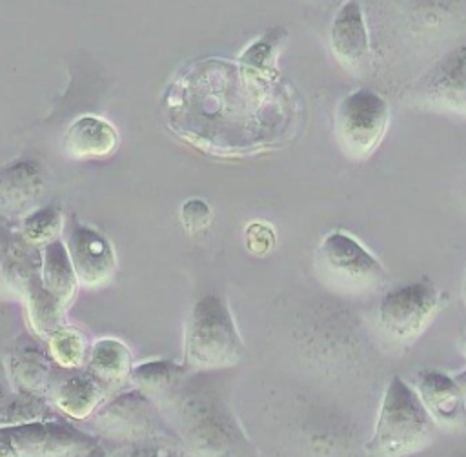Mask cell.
Masks as SVG:
<instances>
[{"label":"cell","instance_id":"cell-1","mask_svg":"<svg viewBox=\"0 0 466 457\" xmlns=\"http://www.w3.org/2000/svg\"><path fill=\"white\" fill-rule=\"evenodd\" d=\"M435 430L415 388L393 377L384 388L366 450L371 457H410L431 444Z\"/></svg>","mask_w":466,"mask_h":457},{"label":"cell","instance_id":"cell-2","mask_svg":"<svg viewBox=\"0 0 466 457\" xmlns=\"http://www.w3.org/2000/svg\"><path fill=\"white\" fill-rule=\"evenodd\" d=\"M244 342L228 302L217 295H204L189 311L184 328V366L195 371L231 368L240 362Z\"/></svg>","mask_w":466,"mask_h":457},{"label":"cell","instance_id":"cell-3","mask_svg":"<svg viewBox=\"0 0 466 457\" xmlns=\"http://www.w3.org/2000/svg\"><path fill=\"white\" fill-rule=\"evenodd\" d=\"M390 124L388 102L371 89L346 95L333 117L335 138L346 158L362 162L380 146Z\"/></svg>","mask_w":466,"mask_h":457},{"label":"cell","instance_id":"cell-4","mask_svg":"<svg viewBox=\"0 0 466 457\" xmlns=\"http://www.w3.org/2000/svg\"><path fill=\"white\" fill-rule=\"evenodd\" d=\"M442 306L439 288L428 279L397 286L382 295L377 308L380 331L395 344H411L433 322Z\"/></svg>","mask_w":466,"mask_h":457},{"label":"cell","instance_id":"cell-5","mask_svg":"<svg viewBox=\"0 0 466 457\" xmlns=\"http://www.w3.org/2000/svg\"><path fill=\"white\" fill-rule=\"evenodd\" d=\"M320 264L337 286L348 291H368L384 280L382 264L350 233H328L319 246Z\"/></svg>","mask_w":466,"mask_h":457},{"label":"cell","instance_id":"cell-6","mask_svg":"<svg viewBox=\"0 0 466 457\" xmlns=\"http://www.w3.org/2000/svg\"><path fill=\"white\" fill-rule=\"evenodd\" d=\"M89 444L86 433L62 422L0 426V457H69Z\"/></svg>","mask_w":466,"mask_h":457},{"label":"cell","instance_id":"cell-7","mask_svg":"<svg viewBox=\"0 0 466 457\" xmlns=\"http://www.w3.org/2000/svg\"><path fill=\"white\" fill-rule=\"evenodd\" d=\"M417 98L428 109L466 117V44L446 53L420 78Z\"/></svg>","mask_w":466,"mask_h":457},{"label":"cell","instance_id":"cell-8","mask_svg":"<svg viewBox=\"0 0 466 457\" xmlns=\"http://www.w3.org/2000/svg\"><path fill=\"white\" fill-rule=\"evenodd\" d=\"M155 402L138 390L122 393L96 415V426L102 433L137 441L155 435L160 430V419Z\"/></svg>","mask_w":466,"mask_h":457},{"label":"cell","instance_id":"cell-9","mask_svg":"<svg viewBox=\"0 0 466 457\" xmlns=\"http://www.w3.org/2000/svg\"><path fill=\"white\" fill-rule=\"evenodd\" d=\"M76 279L87 286L111 280L116 260L109 240L96 229L75 222L66 242Z\"/></svg>","mask_w":466,"mask_h":457},{"label":"cell","instance_id":"cell-10","mask_svg":"<svg viewBox=\"0 0 466 457\" xmlns=\"http://www.w3.org/2000/svg\"><path fill=\"white\" fill-rule=\"evenodd\" d=\"M415 391L437 426L446 430L466 428V395L453 375L424 370L417 377Z\"/></svg>","mask_w":466,"mask_h":457},{"label":"cell","instance_id":"cell-11","mask_svg":"<svg viewBox=\"0 0 466 457\" xmlns=\"http://www.w3.org/2000/svg\"><path fill=\"white\" fill-rule=\"evenodd\" d=\"M329 46L337 62L348 71H357L368 60L370 36L360 4L340 5L329 27Z\"/></svg>","mask_w":466,"mask_h":457},{"label":"cell","instance_id":"cell-12","mask_svg":"<svg viewBox=\"0 0 466 457\" xmlns=\"http://www.w3.org/2000/svg\"><path fill=\"white\" fill-rule=\"evenodd\" d=\"M46 175L38 160H15L0 169V209L15 213L31 206L44 191Z\"/></svg>","mask_w":466,"mask_h":457},{"label":"cell","instance_id":"cell-13","mask_svg":"<svg viewBox=\"0 0 466 457\" xmlns=\"http://www.w3.org/2000/svg\"><path fill=\"white\" fill-rule=\"evenodd\" d=\"M118 146L116 129L104 118L84 115L75 118L66 129L64 149L80 160L104 158Z\"/></svg>","mask_w":466,"mask_h":457},{"label":"cell","instance_id":"cell-14","mask_svg":"<svg viewBox=\"0 0 466 457\" xmlns=\"http://www.w3.org/2000/svg\"><path fill=\"white\" fill-rule=\"evenodd\" d=\"M76 273L73 269L67 248L62 240H53L46 244L42 251V260L38 266V284L40 288L53 297L64 310L76 291Z\"/></svg>","mask_w":466,"mask_h":457},{"label":"cell","instance_id":"cell-15","mask_svg":"<svg viewBox=\"0 0 466 457\" xmlns=\"http://www.w3.org/2000/svg\"><path fill=\"white\" fill-rule=\"evenodd\" d=\"M187 368L171 361H147L133 366L131 381L135 388L153 402L171 404L186 379Z\"/></svg>","mask_w":466,"mask_h":457},{"label":"cell","instance_id":"cell-16","mask_svg":"<svg viewBox=\"0 0 466 457\" xmlns=\"http://www.w3.org/2000/svg\"><path fill=\"white\" fill-rule=\"evenodd\" d=\"M87 368L91 377L100 384H122L131 377V351L118 339H98L91 346Z\"/></svg>","mask_w":466,"mask_h":457},{"label":"cell","instance_id":"cell-17","mask_svg":"<svg viewBox=\"0 0 466 457\" xmlns=\"http://www.w3.org/2000/svg\"><path fill=\"white\" fill-rule=\"evenodd\" d=\"M104 399L102 384L91 375H73L55 390L56 408L75 421L87 419L96 411Z\"/></svg>","mask_w":466,"mask_h":457},{"label":"cell","instance_id":"cell-18","mask_svg":"<svg viewBox=\"0 0 466 457\" xmlns=\"http://www.w3.org/2000/svg\"><path fill=\"white\" fill-rule=\"evenodd\" d=\"M47 351L51 361L60 368H80L86 359L84 335L76 328L62 326L47 337Z\"/></svg>","mask_w":466,"mask_h":457},{"label":"cell","instance_id":"cell-19","mask_svg":"<svg viewBox=\"0 0 466 457\" xmlns=\"http://www.w3.org/2000/svg\"><path fill=\"white\" fill-rule=\"evenodd\" d=\"M22 235L31 244H49L62 229V211L56 206H40L31 209L20 224Z\"/></svg>","mask_w":466,"mask_h":457},{"label":"cell","instance_id":"cell-20","mask_svg":"<svg viewBox=\"0 0 466 457\" xmlns=\"http://www.w3.org/2000/svg\"><path fill=\"white\" fill-rule=\"evenodd\" d=\"M180 222L184 226V229L191 235L202 233L206 231L211 222H213V209L211 206L202 200V198H187L182 206H180Z\"/></svg>","mask_w":466,"mask_h":457},{"label":"cell","instance_id":"cell-21","mask_svg":"<svg viewBox=\"0 0 466 457\" xmlns=\"http://www.w3.org/2000/svg\"><path fill=\"white\" fill-rule=\"evenodd\" d=\"M13 370L16 371V379L24 386H31V388H36L38 384H42L46 381V373H47L44 361L35 353L20 355L16 359V362L13 364Z\"/></svg>","mask_w":466,"mask_h":457},{"label":"cell","instance_id":"cell-22","mask_svg":"<svg viewBox=\"0 0 466 457\" xmlns=\"http://www.w3.org/2000/svg\"><path fill=\"white\" fill-rule=\"evenodd\" d=\"M273 35H266L260 40L253 42L240 56L244 64H249L257 69H266L273 58Z\"/></svg>","mask_w":466,"mask_h":457},{"label":"cell","instance_id":"cell-23","mask_svg":"<svg viewBox=\"0 0 466 457\" xmlns=\"http://www.w3.org/2000/svg\"><path fill=\"white\" fill-rule=\"evenodd\" d=\"M273 240H275L273 229L264 222H251L246 228V246L251 253L262 255L269 251L273 246Z\"/></svg>","mask_w":466,"mask_h":457},{"label":"cell","instance_id":"cell-24","mask_svg":"<svg viewBox=\"0 0 466 457\" xmlns=\"http://www.w3.org/2000/svg\"><path fill=\"white\" fill-rule=\"evenodd\" d=\"M462 351H464V355H466V335L462 337ZM453 379L457 381V384L461 386V390H462L464 395H466V366H464L461 371H457V373L453 375Z\"/></svg>","mask_w":466,"mask_h":457},{"label":"cell","instance_id":"cell-25","mask_svg":"<svg viewBox=\"0 0 466 457\" xmlns=\"http://www.w3.org/2000/svg\"><path fill=\"white\" fill-rule=\"evenodd\" d=\"M462 295H464V300H466V277H464V284H462Z\"/></svg>","mask_w":466,"mask_h":457},{"label":"cell","instance_id":"cell-26","mask_svg":"<svg viewBox=\"0 0 466 457\" xmlns=\"http://www.w3.org/2000/svg\"><path fill=\"white\" fill-rule=\"evenodd\" d=\"M462 457H466V455H462Z\"/></svg>","mask_w":466,"mask_h":457}]
</instances>
